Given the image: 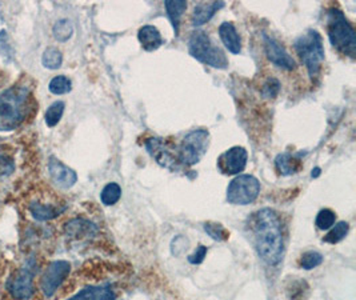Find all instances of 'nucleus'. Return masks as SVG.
Segmentation results:
<instances>
[{"label":"nucleus","mask_w":356,"mask_h":300,"mask_svg":"<svg viewBox=\"0 0 356 300\" xmlns=\"http://www.w3.org/2000/svg\"><path fill=\"white\" fill-rule=\"evenodd\" d=\"M252 244L260 259L268 266H276L284 255L283 221L273 208H261L248 219Z\"/></svg>","instance_id":"f257e3e1"},{"label":"nucleus","mask_w":356,"mask_h":300,"mask_svg":"<svg viewBox=\"0 0 356 300\" xmlns=\"http://www.w3.org/2000/svg\"><path fill=\"white\" fill-rule=\"evenodd\" d=\"M33 95L26 84H15L0 94V132L14 131L33 112Z\"/></svg>","instance_id":"f03ea898"},{"label":"nucleus","mask_w":356,"mask_h":300,"mask_svg":"<svg viewBox=\"0 0 356 300\" xmlns=\"http://www.w3.org/2000/svg\"><path fill=\"white\" fill-rule=\"evenodd\" d=\"M327 33L332 47L337 48L340 54L355 59V30L339 8L332 7L327 11Z\"/></svg>","instance_id":"7ed1b4c3"},{"label":"nucleus","mask_w":356,"mask_h":300,"mask_svg":"<svg viewBox=\"0 0 356 300\" xmlns=\"http://www.w3.org/2000/svg\"><path fill=\"white\" fill-rule=\"evenodd\" d=\"M293 48L302 63L306 65L309 78L319 77L325 58L322 35L316 30H307L296 38Z\"/></svg>","instance_id":"20e7f679"},{"label":"nucleus","mask_w":356,"mask_h":300,"mask_svg":"<svg viewBox=\"0 0 356 300\" xmlns=\"http://www.w3.org/2000/svg\"><path fill=\"white\" fill-rule=\"evenodd\" d=\"M188 52L196 61L207 64L218 70L228 68L226 54L212 43L207 32L196 30L191 33L188 40Z\"/></svg>","instance_id":"39448f33"},{"label":"nucleus","mask_w":356,"mask_h":300,"mask_svg":"<svg viewBox=\"0 0 356 300\" xmlns=\"http://www.w3.org/2000/svg\"><path fill=\"white\" fill-rule=\"evenodd\" d=\"M210 145V132L207 129H194L188 132L179 145V163L183 166H195L206 155Z\"/></svg>","instance_id":"423d86ee"},{"label":"nucleus","mask_w":356,"mask_h":300,"mask_svg":"<svg viewBox=\"0 0 356 300\" xmlns=\"http://www.w3.org/2000/svg\"><path fill=\"white\" fill-rule=\"evenodd\" d=\"M260 194L259 180L252 175H238L227 187V202L234 205L254 203Z\"/></svg>","instance_id":"0eeeda50"},{"label":"nucleus","mask_w":356,"mask_h":300,"mask_svg":"<svg viewBox=\"0 0 356 300\" xmlns=\"http://www.w3.org/2000/svg\"><path fill=\"white\" fill-rule=\"evenodd\" d=\"M33 265L14 269L6 281V291L14 300H31L35 294Z\"/></svg>","instance_id":"6e6552de"},{"label":"nucleus","mask_w":356,"mask_h":300,"mask_svg":"<svg viewBox=\"0 0 356 300\" xmlns=\"http://www.w3.org/2000/svg\"><path fill=\"white\" fill-rule=\"evenodd\" d=\"M71 272V265L67 260H55L49 263L40 278V291L46 298H51L56 294L60 285L65 283Z\"/></svg>","instance_id":"1a4fd4ad"},{"label":"nucleus","mask_w":356,"mask_h":300,"mask_svg":"<svg viewBox=\"0 0 356 300\" xmlns=\"http://www.w3.org/2000/svg\"><path fill=\"white\" fill-rule=\"evenodd\" d=\"M263 45H264V54L271 63L277 68L284 71H293L296 68V62L289 54L284 46L277 42L275 38L270 35H263Z\"/></svg>","instance_id":"9d476101"},{"label":"nucleus","mask_w":356,"mask_h":300,"mask_svg":"<svg viewBox=\"0 0 356 300\" xmlns=\"http://www.w3.org/2000/svg\"><path fill=\"white\" fill-rule=\"evenodd\" d=\"M248 161V152L244 147H231L218 158V170L223 175H239L243 173Z\"/></svg>","instance_id":"9b49d317"},{"label":"nucleus","mask_w":356,"mask_h":300,"mask_svg":"<svg viewBox=\"0 0 356 300\" xmlns=\"http://www.w3.org/2000/svg\"><path fill=\"white\" fill-rule=\"evenodd\" d=\"M146 148L148 154L156 160L159 166L167 170L177 171L179 168V160L177 155H174L165 142L161 138H151L146 142Z\"/></svg>","instance_id":"f8f14e48"},{"label":"nucleus","mask_w":356,"mask_h":300,"mask_svg":"<svg viewBox=\"0 0 356 300\" xmlns=\"http://www.w3.org/2000/svg\"><path fill=\"white\" fill-rule=\"evenodd\" d=\"M49 173L52 182L60 187V189H71L78 182V175L70 168L68 166L63 164L59 159L51 157L49 161Z\"/></svg>","instance_id":"ddd939ff"},{"label":"nucleus","mask_w":356,"mask_h":300,"mask_svg":"<svg viewBox=\"0 0 356 300\" xmlns=\"http://www.w3.org/2000/svg\"><path fill=\"white\" fill-rule=\"evenodd\" d=\"M67 205L60 202H44L42 199L33 200L29 205L30 214L35 221H49L59 218L65 211Z\"/></svg>","instance_id":"4468645a"},{"label":"nucleus","mask_w":356,"mask_h":300,"mask_svg":"<svg viewBox=\"0 0 356 300\" xmlns=\"http://www.w3.org/2000/svg\"><path fill=\"white\" fill-rule=\"evenodd\" d=\"M226 6L225 1H200L195 6L194 13H193V17H191V22H193V26L195 27H200L206 23H209L211 19L213 17V15L222 10L223 7Z\"/></svg>","instance_id":"2eb2a0df"},{"label":"nucleus","mask_w":356,"mask_h":300,"mask_svg":"<svg viewBox=\"0 0 356 300\" xmlns=\"http://www.w3.org/2000/svg\"><path fill=\"white\" fill-rule=\"evenodd\" d=\"M219 36L227 49L234 54L239 55L242 52V39L241 35L231 22H225L219 26Z\"/></svg>","instance_id":"dca6fc26"},{"label":"nucleus","mask_w":356,"mask_h":300,"mask_svg":"<svg viewBox=\"0 0 356 300\" xmlns=\"http://www.w3.org/2000/svg\"><path fill=\"white\" fill-rule=\"evenodd\" d=\"M116 295L110 285H87L67 300H115Z\"/></svg>","instance_id":"f3484780"},{"label":"nucleus","mask_w":356,"mask_h":300,"mask_svg":"<svg viewBox=\"0 0 356 300\" xmlns=\"http://www.w3.org/2000/svg\"><path fill=\"white\" fill-rule=\"evenodd\" d=\"M97 226L92 221H86V219H72L67 221L65 226V232L70 237L74 239H86V237H94L97 235Z\"/></svg>","instance_id":"a211bd4d"},{"label":"nucleus","mask_w":356,"mask_h":300,"mask_svg":"<svg viewBox=\"0 0 356 300\" xmlns=\"http://www.w3.org/2000/svg\"><path fill=\"white\" fill-rule=\"evenodd\" d=\"M138 39L142 47L146 51H156L163 45V38L161 31L151 24L143 26L138 32Z\"/></svg>","instance_id":"6ab92c4d"},{"label":"nucleus","mask_w":356,"mask_h":300,"mask_svg":"<svg viewBox=\"0 0 356 300\" xmlns=\"http://www.w3.org/2000/svg\"><path fill=\"white\" fill-rule=\"evenodd\" d=\"M276 170L283 176L298 174L303 168V163L298 155H292L290 152H284L277 155L275 159Z\"/></svg>","instance_id":"aec40b11"},{"label":"nucleus","mask_w":356,"mask_h":300,"mask_svg":"<svg viewBox=\"0 0 356 300\" xmlns=\"http://www.w3.org/2000/svg\"><path fill=\"white\" fill-rule=\"evenodd\" d=\"M164 7H165V11H167V15L172 23L175 36H178L179 31H180L181 16L187 10V1H184V0H167V1H164Z\"/></svg>","instance_id":"412c9836"},{"label":"nucleus","mask_w":356,"mask_h":300,"mask_svg":"<svg viewBox=\"0 0 356 300\" xmlns=\"http://www.w3.org/2000/svg\"><path fill=\"white\" fill-rule=\"evenodd\" d=\"M348 232H350V224L347 221H339L330 228L328 234L323 237V242L328 244H337L347 237Z\"/></svg>","instance_id":"4be33fe9"},{"label":"nucleus","mask_w":356,"mask_h":300,"mask_svg":"<svg viewBox=\"0 0 356 300\" xmlns=\"http://www.w3.org/2000/svg\"><path fill=\"white\" fill-rule=\"evenodd\" d=\"M52 33L58 42L65 43L68 39H71V36L74 33V26L68 19H60L54 24Z\"/></svg>","instance_id":"5701e85b"},{"label":"nucleus","mask_w":356,"mask_h":300,"mask_svg":"<svg viewBox=\"0 0 356 300\" xmlns=\"http://www.w3.org/2000/svg\"><path fill=\"white\" fill-rule=\"evenodd\" d=\"M122 198V189L118 183H108L100 192V200L104 205H116Z\"/></svg>","instance_id":"b1692460"},{"label":"nucleus","mask_w":356,"mask_h":300,"mask_svg":"<svg viewBox=\"0 0 356 300\" xmlns=\"http://www.w3.org/2000/svg\"><path fill=\"white\" fill-rule=\"evenodd\" d=\"M62 63H63V55L58 48L49 47L43 52V56H42L43 67L49 70H58L60 68Z\"/></svg>","instance_id":"393cba45"},{"label":"nucleus","mask_w":356,"mask_h":300,"mask_svg":"<svg viewBox=\"0 0 356 300\" xmlns=\"http://www.w3.org/2000/svg\"><path fill=\"white\" fill-rule=\"evenodd\" d=\"M65 102H54L51 106H49L47 111H46V115H44V120H46V125L49 127H55L62 119L63 113H65Z\"/></svg>","instance_id":"a878e982"},{"label":"nucleus","mask_w":356,"mask_h":300,"mask_svg":"<svg viewBox=\"0 0 356 300\" xmlns=\"http://www.w3.org/2000/svg\"><path fill=\"white\" fill-rule=\"evenodd\" d=\"M49 90L54 95H65L72 90V83L65 75H58L49 81Z\"/></svg>","instance_id":"bb28decb"},{"label":"nucleus","mask_w":356,"mask_h":300,"mask_svg":"<svg viewBox=\"0 0 356 300\" xmlns=\"http://www.w3.org/2000/svg\"><path fill=\"white\" fill-rule=\"evenodd\" d=\"M203 228L216 242H226V240H228V237H229L228 230L220 223L207 221V223H204Z\"/></svg>","instance_id":"cd10ccee"},{"label":"nucleus","mask_w":356,"mask_h":300,"mask_svg":"<svg viewBox=\"0 0 356 300\" xmlns=\"http://www.w3.org/2000/svg\"><path fill=\"white\" fill-rule=\"evenodd\" d=\"M335 221H337V214L330 208H324L318 212L316 219H315V226L319 230L325 231V230H330L335 224Z\"/></svg>","instance_id":"c85d7f7f"},{"label":"nucleus","mask_w":356,"mask_h":300,"mask_svg":"<svg viewBox=\"0 0 356 300\" xmlns=\"http://www.w3.org/2000/svg\"><path fill=\"white\" fill-rule=\"evenodd\" d=\"M323 255L318 251H307L300 256L299 265L303 269H314L323 263Z\"/></svg>","instance_id":"c756f323"},{"label":"nucleus","mask_w":356,"mask_h":300,"mask_svg":"<svg viewBox=\"0 0 356 300\" xmlns=\"http://www.w3.org/2000/svg\"><path fill=\"white\" fill-rule=\"evenodd\" d=\"M280 93V81L276 78H268L263 83L260 94L266 99H275Z\"/></svg>","instance_id":"7c9ffc66"},{"label":"nucleus","mask_w":356,"mask_h":300,"mask_svg":"<svg viewBox=\"0 0 356 300\" xmlns=\"http://www.w3.org/2000/svg\"><path fill=\"white\" fill-rule=\"evenodd\" d=\"M15 170L14 160L7 155H0V179L13 174Z\"/></svg>","instance_id":"2f4dec72"},{"label":"nucleus","mask_w":356,"mask_h":300,"mask_svg":"<svg viewBox=\"0 0 356 300\" xmlns=\"http://www.w3.org/2000/svg\"><path fill=\"white\" fill-rule=\"evenodd\" d=\"M206 255H207V247H204V246L200 244V246L196 248V251H195L193 255L188 256V262H190L191 265H200V263H203Z\"/></svg>","instance_id":"473e14b6"},{"label":"nucleus","mask_w":356,"mask_h":300,"mask_svg":"<svg viewBox=\"0 0 356 300\" xmlns=\"http://www.w3.org/2000/svg\"><path fill=\"white\" fill-rule=\"evenodd\" d=\"M319 174H321V168L316 167V168H315V174H312V177H316Z\"/></svg>","instance_id":"72a5a7b5"}]
</instances>
